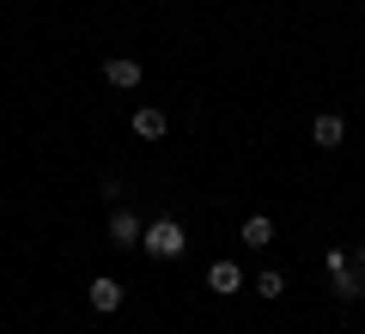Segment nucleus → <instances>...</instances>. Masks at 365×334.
Wrapping results in <instances>:
<instances>
[{"mask_svg": "<svg viewBox=\"0 0 365 334\" xmlns=\"http://www.w3.org/2000/svg\"><path fill=\"white\" fill-rule=\"evenodd\" d=\"M140 249H146V256H158V261H177L182 249H189V237H182L177 219H153V225H146V237H140Z\"/></svg>", "mask_w": 365, "mask_h": 334, "instance_id": "nucleus-1", "label": "nucleus"}, {"mask_svg": "<svg viewBox=\"0 0 365 334\" xmlns=\"http://www.w3.org/2000/svg\"><path fill=\"white\" fill-rule=\"evenodd\" d=\"M110 237H116L122 249H134V244H140V237H146V225H140V219L128 213V207H116V213H110Z\"/></svg>", "mask_w": 365, "mask_h": 334, "instance_id": "nucleus-2", "label": "nucleus"}, {"mask_svg": "<svg viewBox=\"0 0 365 334\" xmlns=\"http://www.w3.org/2000/svg\"><path fill=\"white\" fill-rule=\"evenodd\" d=\"M359 273H365V268H353V261H347V268H341V273H329V292H335L341 304H353V298L365 292V280H359Z\"/></svg>", "mask_w": 365, "mask_h": 334, "instance_id": "nucleus-3", "label": "nucleus"}, {"mask_svg": "<svg viewBox=\"0 0 365 334\" xmlns=\"http://www.w3.org/2000/svg\"><path fill=\"white\" fill-rule=\"evenodd\" d=\"M104 79H110V85H122V91H134V85H140V61L116 55V61H104Z\"/></svg>", "mask_w": 365, "mask_h": 334, "instance_id": "nucleus-4", "label": "nucleus"}, {"mask_svg": "<svg viewBox=\"0 0 365 334\" xmlns=\"http://www.w3.org/2000/svg\"><path fill=\"white\" fill-rule=\"evenodd\" d=\"M311 140H317V146H329V152H335V146L347 140V122H341V116H317V122H311Z\"/></svg>", "mask_w": 365, "mask_h": 334, "instance_id": "nucleus-5", "label": "nucleus"}, {"mask_svg": "<svg viewBox=\"0 0 365 334\" xmlns=\"http://www.w3.org/2000/svg\"><path fill=\"white\" fill-rule=\"evenodd\" d=\"M207 286H213V292H225V298H232V292H244V273H237L232 261H213V268H207Z\"/></svg>", "mask_w": 365, "mask_h": 334, "instance_id": "nucleus-6", "label": "nucleus"}, {"mask_svg": "<svg viewBox=\"0 0 365 334\" xmlns=\"http://www.w3.org/2000/svg\"><path fill=\"white\" fill-rule=\"evenodd\" d=\"M122 304V286L110 280V273H98V280H91V310H116Z\"/></svg>", "mask_w": 365, "mask_h": 334, "instance_id": "nucleus-7", "label": "nucleus"}, {"mask_svg": "<svg viewBox=\"0 0 365 334\" xmlns=\"http://www.w3.org/2000/svg\"><path fill=\"white\" fill-rule=\"evenodd\" d=\"M134 134H140V140H158V134H165V110H153V103L134 110Z\"/></svg>", "mask_w": 365, "mask_h": 334, "instance_id": "nucleus-8", "label": "nucleus"}, {"mask_svg": "<svg viewBox=\"0 0 365 334\" xmlns=\"http://www.w3.org/2000/svg\"><path fill=\"white\" fill-rule=\"evenodd\" d=\"M268 237H274V225H268L262 213H256V219H244V244H250V249H268Z\"/></svg>", "mask_w": 365, "mask_h": 334, "instance_id": "nucleus-9", "label": "nucleus"}, {"mask_svg": "<svg viewBox=\"0 0 365 334\" xmlns=\"http://www.w3.org/2000/svg\"><path fill=\"white\" fill-rule=\"evenodd\" d=\"M256 292H262V298H280V292H287V280H280V273H262Z\"/></svg>", "mask_w": 365, "mask_h": 334, "instance_id": "nucleus-10", "label": "nucleus"}, {"mask_svg": "<svg viewBox=\"0 0 365 334\" xmlns=\"http://www.w3.org/2000/svg\"><path fill=\"white\" fill-rule=\"evenodd\" d=\"M359 268H365V244H359Z\"/></svg>", "mask_w": 365, "mask_h": 334, "instance_id": "nucleus-11", "label": "nucleus"}]
</instances>
